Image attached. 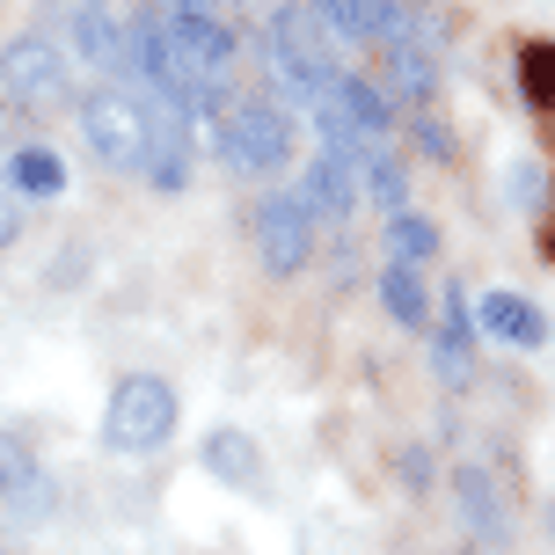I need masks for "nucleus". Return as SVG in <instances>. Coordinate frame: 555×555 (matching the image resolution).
I'll return each instance as SVG.
<instances>
[{"label":"nucleus","mask_w":555,"mask_h":555,"mask_svg":"<svg viewBox=\"0 0 555 555\" xmlns=\"http://www.w3.org/2000/svg\"><path fill=\"white\" fill-rule=\"evenodd\" d=\"M388 88H395V95H410V103H424V95L439 88V59H424L416 44L388 37Z\"/></svg>","instance_id":"obj_14"},{"label":"nucleus","mask_w":555,"mask_h":555,"mask_svg":"<svg viewBox=\"0 0 555 555\" xmlns=\"http://www.w3.org/2000/svg\"><path fill=\"white\" fill-rule=\"evenodd\" d=\"M263 59H271V81H278V95H285V111H314L322 88L336 81V37L322 29L314 8H278Z\"/></svg>","instance_id":"obj_1"},{"label":"nucleus","mask_w":555,"mask_h":555,"mask_svg":"<svg viewBox=\"0 0 555 555\" xmlns=\"http://www.w3.org/2000/svg\"><path fill=\"white\" fill-rule=\"evenodd\" d=\"M220 0H168V15H212Z\"/></svg>","instance_id":"obj_22"},{"label":"nucleus","mask_w":555,"mask_h":555,"mask_svg":"<svg viewBox=\"0 0 555 555\" xmlns=\"http://www.w3.org/2000/svg\"><path fill=\"white\" fill-rule=\"evenodd\" d=\"M519 95L541 111L555 103V44H519Z\"/></svg>","instance_id":"obj_17"},{"label":"nucleus","mask_w":555,"mask_h":555,"mask_svg":"<svg viewBox=\"0 0 555 555\" xmlns=\"http://www.w3.org/2000/svg\"><path fill=\"white\" fill-rule=\"evenodd\" d=\"M176 431V388L162 373H132L111 388V410H103V446L111 453H154V446Z\"/></svg>","instance_id":"obj_3"},{"label":"nucleus","mask_w":555,"mask_h":555,"mask_svg":"<svg viewBox=\"0 0 555 555\" xmlns=\"http://www.w3.org/2000/svg\"><path fill=\"white\" fill-rule=\"evenodd\" d=\"M205 468H212V475H234V482H256V453H249V439H234V431H212V439H205Z\"/></svg>","instance_id":"obj_19"},{"label":"nucleus","mask_w":555,"mask_h":555,"mask_svg":"<svg viewBox=\"0 0 555 555\" xmlns=\"http://www.w3.org/2000/svg\"><path fill=\"white\" fill-rule=\"evenodd\" d=\"M0 81H8V95L15 103H59L66 95V81H74V66H66V52H59L52 37H8V52H0Z\"/></svg>","instance_id":"obj_5"},{"label":"nucleus","mask_w":555,"mask_h":555,"mask_svg":"<svg viewBox=\"0 0 555 555\" xmlns=\"http://www.w3.org/2000/svg\"><path fill=\"white\" fill-rule=\"evenodd\" d=\"M431 365H439L446 388H468V373H475V322H468L461 285H453V300H446V330H431Z\"/></svg>","instance_id":"obj_9"},{"label":"nucleus","mask_w":555,"mask_h":555,"mask_svg":"<svg viewBox=\"0 0 555 555\" xmlns=\"http://www.w3.org/2000/svg\"><path fill=\"white\" fill-rule=\"evenodd\" d=\"M23 234V212H15V191H0V249Z\"/></svg>","instance_id":"obj_21"},{"label":"nucleus","mask_w":555,"mask_h":555,"mask_svg":"<svg viewBox=\"0 0 555 555\" xmlns=\"http://www.w3.org/2000/svg\"><path fill=\"white\" fill-rule=\"evenodd\" d=\"M380 307H388L402 330H424V278H416V263H395V271H380Z\"/></svg>","instance_id":"obj_15"},{"label":"nucleus","mask_w":555,"mask_h":555,"mask_svg":"<svg viewBox=\"0 0 555 555\" xmlns=\"http://www.w3.org/2000/svg\"><path fill=\"white\" fill-rule=\"evenodd\" d=\"M475 322H482V330L498 336V344H519V351H533V344L548 336V322H541V307H533V300H519V293H490Z\"/></svg>","instance_id":"obj_11"},{"label":"nucleus","mask_w":555,"mask_h":555,"mask_svg":"<svg viewBox=\"0 0 555 555\" xmlns=\"http://www.w3.org/2000/svg\"><path fill=\"white\" fill-rule=\"evenodd\" d=\"M512 197L541 205V168H533V162H519V168H512Z\"/></svg>","instance_id":"obj_20"},{"label":"nucleus","mask_w":555,"mask_h":555,"mask_svg":"<svg viewBox=\"0 0 555 555\" xmlns=\"http://www.w3.org/2000/svg\"><path fill=\"white\" fill-rule=\"evenodd\" d=\"M212 146H220V162L234 176H278L285 154H293V111L271 103V95H242L234 111H220Z\"/></svg>","instance_id":"obj_2"},{"label":"nucleus","mask_w":555,"mask_h":555,"mask_svg":"<svg viewBox=\"0 0 555 555\" xmlns=\"http://www.w3.org/2000/svg\"><path fill=\"white\" fill-rule=\"evenodd\" d=\"M359 154H336V146L314 154V168H307V183H300L307 220H351V205H359Z\"/></svg>","instance_id":"obj_7"},{"label":"nucleus","mask_w":555,"mask_h":555,"mask_svg":"<svg viewBox=\"0 0 555 555\" xmlns=\"http://www.w3.org/2000/svg\"><path fill=\"white\" fill-rule=\"evenodd\" d=\"M359 168H365V191L380 197L388 212H402V191H410V176H402V162H395L388 146H365V154H359Z\"/></svg>","instance_id":"obj_16"},{"label":"nucleus","mask_w":555,"mask_h":555,"mask_svg":"<svg viewBox=\"0 0 555 555\" xmlns=\"http://www.w3.org/2000/svg\"><path fill=\"white\" fill-rule=\"evenodd\" d=\"M8 191L59 197V191H66V162H59L52 146H15V154H8Z\"/></svg>","instance_id":"obj_12"},{"label":"nucleus","mask_w":555,"mask_h":555,"mask_svg":"<svg viewBox=\"0 0 555 555\" xmlns=\"http://www.w3.org/2000/svg\"><path fill=\"white\" fill-rule=\"evenodd\" d=\"M461 519L475 527L482 548H498V541H504V504H498V490H490V475H482V468H461Z\"/></svg>","instance_id":"obj_13"},{"label":"nucleus","mask_w":555,"mask_h":555,"mask_svg":"<svg viewBox=\"0 0 555 555\" xmlns=\"http://www.w3.org/2000/svg\"><path fill=\"white\" fill-rule=\"evenodd\" d=\"M314 15H322V29H330L336 44H388L402 0H322Z\"/></svg>","instance_id":"obj_8"},{"label":"nucleus","mask_w":555,"mask_h":555,"mask_svg":"<svg viewBox=\"0 0 555 555\" xmlns=\"http://www.w3.org/2000/svg\"><path fill=\"white\" fill-rule=\"evenodd\" d=\"M81 132L88 146L103 154V168H146V111H139L132 95H88L81 103Z\"/></svg>","instance_id":"obj_4"},{"label":"nucleus","mask_w":555,"mask_h":555,"mask_svg":"<svg viewBox=\"0 0 555 555\" xmlns=\"http://www.w3.org/2000/svg\"><path fill=\"white\" fill-rule=\"evenodd\" d=\"M256 256L271 278H293L314 256V220L300 212V197H263L256 205Z\"/></svg>","instance_id":"obj_6"},{"label":"nucleus","mask_w":555,"mask_h":555,"mask_svg":"<svg viewBox=\"0 0 555 555\" xmlns=\"http://www.w3.org/2000/svg\"><path fill=\"white\" fill-rule=\"evenodd\" d=\"M388 249H395V263H424V256L439 249V234H431V220H416V212H395L388 220Z\"/></svg>","instance_id":"obj_18"},{"label":"nucleus","mask_w":555,"mask_h":555,"mask_svg":"<svg viewBox=\"0 0 555 555\" xmlns=\"http://www.w3.org/2000/svg\"><path fill=\"white\" fill-rule=\"evenodd\" d=\"M0 498L15 504V512H44V504H52V482H44L37 453H29L15 431H0Z\"/></svg>","instance_id":"obj_10"},{"label":"nucleus","mask_w":555,"mask_h":555,"mask_svg":"<svg viewBox=\"0 0 555 555\" xmlns=\"http://www.w3.org/2000/svg\"><path fill=\"white\" fill-rule=\"evenodd\" d=\"M541 249H548V256H555V234H548V242H541Z\"/></svg>","instance_id":"obj_23"}]
</instances>
